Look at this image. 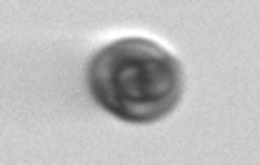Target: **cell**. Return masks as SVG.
Instances as JSON below:
<instances>
[{
	"instance_id": "obj_1",
	"label": "cell",
	"mask_w": 260,
	"mask_h": 165,
	"mask_svg": "<svg viewBox=\"0 0 260 165\" xmlns=\"http://www.w3.org/2000/svg\"><path fill=\"white\" fill-rule=\"evenodd\" d=\"M93 98L115 118L153 123L168 115L183 93V70L155 40L123 38L98 50L88 68Z\"/></svg>"
}]
</instances>
